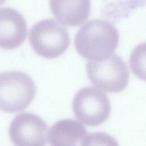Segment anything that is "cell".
Returning <instances> with one entry per match:
<instances>
[{
  "mask_svg": "<svg viewBox=\"0 0 146 146\" xmlns=\"http://www.w3.org/2000/svg\"><path fill=\"white\" fill-rule=\"evenodd\" d=\"M119 41L118 31L112 23L103 19H94L80 27L74 44L82 56L94 60L113 53Z\"/></svg>",
  "mask_w": 146,
  "mask_h": 146,
  "instance_id": "cell-1",
  "label": "cell"
},
{
  "mask_svg": "<svg viewBox=\"0 0 146 146\" xmlns=\"http://www.w3.org/2000/svg\"><path fill=\"white\" fill-rule=\"evenodd\" d=\"M86 72L92 84L108 92H121L128 83V67L123 59L115 53L100 59L89 60L86 64Z\"/></svg>",
  "mask_w": 146,
  "mask_h": 146,
  "instance_id": "cell-2",
  "label": "cell"
},
{
  "mask_svg": "<svg viewBox=\"0 0 146 146\" xmlns=\"http://www.w3.org/2000/svg\"><path fill=\"white\" fill-rule=\"evenodd\" d=\"M36 87L33 79L19 71L0 73V110L16 112L25 109L33 101Z\"/></svg>",
  "mask_w": 146,
  "mask_h": 146,
  "instance_id": "cell-3",
  "label": "cell"
},
{
  "mask_svg": "<svg viewBox=\"0 0 146 146\" xmlns=\"http://www.w3.org/2000/svg\"><path fill=\"white\" fill-rule=\"evenodd\" d=\"M33 50L45 58H54L68 48L70 38L67 30L54 19L47 18L35 23L29 32Z\"/></svg>",
  "mask_w": 146,
  "mask_h": 146,
  "instance_id": "cell-4",
  "label": "cell"
},
{
  "mask_svg": "<svg viewBox=\"0 0 146 146\" xmlns=\"http://www.w3.org/2000/svg\"><path fill=\"white\" fill-rule=\"evenodd\" d=\"M72 107L76 117L88 126L102 124L111 112V103L107 94L92 86L82 88L76 93Z\"/></svg>",
  "mask_w": 146,
  "mask_h": 146,
  "instance_id": "cell-5",
  "label": "cell"
},
{
  "mask_svg": "<svg viewBox=\"0 0 146 146\" xmlns=\"http://www.w3.org/2000/svg\"><path fill=\"white\" fill-rule=\"evenodd\" d=\"M9 133L15 146H45L48 127L40 116L30 112H22L13 119Z\"/></svg>",
  "mask_w": 146,
  "mask_h": 146,
  "instance_id": "cell-6",
  "label": "cell"
},
{
  "mask_svg": "<svg viewBox=\"0 0 146 146\" xmlns=\"http://www.w3.org/2000/svg\"><path fill=\"white\" fill-rule=\"evenodd\" d=\"M27 27L24 17L17 10L3 7L0 8V47L13 49L25 40Z\"/></svg>",
  "mask_w": 146,
  "mask_h": 146,
  "instance_id": "cell-7",
  "label": "cell"
},
{
  "mask_svg": "<svg viewBox=\"0 0 146 146\" xmlns=\"http://www.w3.org/2000/svg\"><path fill=\"white\" fill-rule=\"evenodd\" d=\"M87 135V129L81 123L66 119L56 121L51 127L48 139L51 146H83Z\"/></svg>",
  "mask_w": 146,
  "mask_h": 146,
  "instance_id": "cell-8",
  "label": "cell"
},
{
  "mask_svg": "<svg viewBox=\"0 0 146 146\" xmlns=\"http://www.w3.org/2000/svg\"><path fill=\"white\" fill-rule=\"evenodd\" d=\"M50 6L56 18L66 26L82 24L90 12L89 1H51Z\"/></svg>",
  "mask_w": 146,
  "mask_h": 146,
  "instance_id": "cell-9",
  "label": "cell"
},
{
  "mask_svg": "<svg viewBox=\"0 0 146 146\" xmlns=\"http://www.w3.org/2000/svg\"><path fill=\"white\" fill-rule=\"evenodd\" d=\"M83 146H119V144L111 135L103 132H96L87 135Z\"/></svg>",
  "mask_w": 146,
  "mask_h": 146,
  "instance_id": "cell-10",
  "label": "cell"
}]
</instances>
